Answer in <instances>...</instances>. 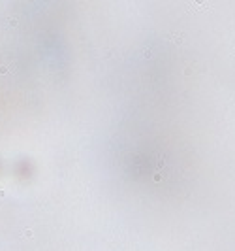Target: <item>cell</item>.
<instances>
[{"mask_svg":"<svg viewBox=\"0 0 235 251\" xmlns=\"http://www.w3.org/2000/svg\"><path fill=\"white\" fill-rule=\"evenodd\" d=\"M213 0H186V8L194 13H201L211 10Z\"/></svg>","mask_w":235,"mask_h":251,"instance_id":"6da1fadb","label":"cell"}]
</instances>
